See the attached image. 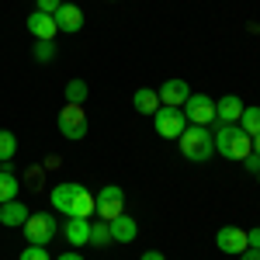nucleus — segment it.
Wrapping results in <instances>:
<instances>
[{"label":"nucleus","instance_id":"nucleus-1","mask_svg":"<svg viewBox=\"0 0 260 260\" xmlns=\"http://www.w3.org/2000/svg\"><path fill=\"white\" fill-rule=\"evenodd\" d=\"M49 201H52V208L59 215H66V219H90L94 215V194L83 184H77V180L56 184L49 191Z\"/></svg>","mask_w":260,"mask_h":260},{"label":"nucleus","instance_id":"nucleus-2","mask_svg":"<svg viewBox=\"0 0 260 260\" xmlns=\"http://www.w3.org/2000/svg\"><path fill=\"white\" fill-rule=\"evenodd\" d=\"M212 139H215V153H222L225 160H246L253 153V139L243 132L240 125H215Z\"/></svg>","mask_w":260,"mask_h":260},{"label":"nucleus","instance_id":"nucleus-3","mask_svg":"<svg viewBox=\"0 0 260 260\" xmlns=\"http://www.w3.org/2000/svg\"><path fill=\"white\" fill-rule=\"evenodd\" d=\"M177 146H180V153H184V160H194V163L212 160V153H215L212 128H205V125H187V128L180 132Z\"/></svg>","mask_w":260,"mask_h":260},{"label":"nucleus","instance_id":"nucleus-4","mask_svg":"<svg viewBox=\"0 0 260 260\" xmlns=\"http://www.w3.org/2000/svg\"><path fill=\"white\" fill-rule=\"evenodd\" d=\"M56 125H59V132L66 136L70 142H80L83 136H87V128H90V121H87V111H83V104H62L59 108V118H56Z\"/></svg>","mask_w":260,"mask_h":260},{"label":"nucleus","instance_id":"nucleus-5","mask_svg":"<svg viewBox=\"0 0 260 260\" xmlns=\"http://www.w3.org/2000/svg\"><path fill=\"white\" fill-rule=\"evenodd\" d=\"M21 229H24V240L31 243V246H49V243L56 240V215H49V212H31Z\"/></svg>","mask_w":260,"mask_h":260},{"label":"nucleus","instance_id":"nucleus-6","mask_svg":"<svg viewBox=\"0 0 260 260\" xmlns=\"http://www.w3.org/2000/svg\"><path fill=\"white\" fill-rule=\"evenodd\" d=\"M121 212H125V191L118 184H108V187H101L94 194V215H101L104 222L118 219Z\"/></svg>","mask_w":260,"mask_h":260},{"label":"nucleus","instance_id":"nucleus-7","mask_svg":"<svg viewBox=\"0 0 260 260\" xmlns=\"http://www.w3.org/2000/svg\"><path fill=\"white\" fill-rule=\"evenodd\" d=\"M153 125H156V136H160V139H180V132L187 128V118H184L180 108L160 104V111L153 115Z\"/></svg>","mask_w":260,"mask_h":260},{"label":"nucleus","instance_id":"nucleus-8","mask_svg":"<svg viewBox=\"0 0 260 260\" xmlns=\"http://www.w3.org/2000/svg\"><path fill=\"white\" fill-rule=\"evenodd\" d=\"M184 118H187V125H212L215 121V101L208 98V94H191V98L184 101Z\"/></svg>","mask_w":260,"mask_h":260},{"label":"nucleus","instance_id":"nucleus-9","mask_svg":"<svg viewBox=\"0 0 260 260\" xmlns=\"http://www.w3.org/2000/svg\"><path fill=\"white\" fill-rule=\"evenodd\" d=\"M215 246H219L222 253L240 257L243 250L250 246V243H246V229H240V225H222L219 233H215Z\"/></svg>","mask_w":260,"mask_h":260},{"label":"nucleus","instance_id":"nucleus-10","mask_svg":"<svg viewBox=\"0 0 260 260\" xmlns=\"http://www.w3.org/2000/svg\"><path fill=\"white\" fill-rule=\"evenodd\" d=\"M156 94H160V104H167V108H184V101L191 98V87H187V80L174 77V80L163 83Z\"/></svg>","mask_w":260,"mask_h":260},{"label":"nucleus","instance_id":"nucleus-11","mask_svg":"<svg viewBox=\"0 0 260 260\" xmlns=\"http://www.w3.org/2000/svg\"><path fill=\"white\" fill-rule=\"evenodd\" d=\"M52 18H56V28H59V31H66V35L83 31V11L77 7V4H66V0H62V7L52 14Z\"/></svg>","mask_w":260,"mask_h":260},{"label":"nucleus","instance_id":"nucleus-12","mask_svg":"<svg viewBox=\"0 0 260 260\" xmlns=\"http://www.w3.org/2000/svg\"><path fill=\"white\" fill-rule=\"evenodd\" d=\"M28 31L35 35V42H52L59 28H56V18H52V14L31 11V14H28Z\"/></svg>","mask_w":260,"mask_h":260},{"label":"nucleus","instance_id":"nucleus-13","mask_svg":"<svg viewBox=\"0 0 260 260\" xmlns=\"http://www.w3.org/2000/svg\"><path fill=\"white\" fill-rule=\"evenodd\" d=\"M243 104L236 94H225L222 101H215V125H236L240 121V115H243Z\"/></svg>","mask_w":260,"mask_h":260},{"label":"nucleus","instance_id":"nucleus-14","mask_svg":"<svg viewBox=\"0 0 260 260\" xmlns=\"http://www.w3.org/2000/svg\"><path fill=\"white\" fill-rule=\"evenodd\" d=\"M108 229H111V243H132L139 236V222L132 219V215H125V212H121L118 219L108 222Z\"/></svg>","mask_w":260,"mask_h":260},{"label":"nucleus","instance_id":"nucleus-15","mask_svg":"<svg viewBox=\"0 0 260 260\" xmlns=\"http://www.w3.org/2000/svg\"><path fill=\"white\" fill-rule=\"evenodd\" d=\"M28 215H31V212H28V205H21L18 198L0 205V225H7V229H21V225L28 222Z\"/></svg>","mask_w":260,"mask_h":260},{"label":"nucleus","instance_id":"nucleus-16","mask_svg":"<svg viewBox=\"0 0 260 260\" xmlns=\"http://www.w3.org/2000/svg\"><path fill=\"white\" fill-rule=\"evenodd\" d=\"M62 236H66L70 246H83V243H90V219H66Z\"/></svg>","mask_w":260,"mask_h":260},{"label":"nucleus","instance_id":"nucleus-17","mask_svg":"<svg viewBox=\"0 0 260 260\" xmlns=\"http://www.w3.org/2000/svg\"><path fill=\"white\" fill-rule=\"evenodd\" d=\"M132 104H136L139 115H149V118H153V115L160 111V94H156L153 87H139V90L132 94Z\"/></svg>","mask_w":260,"mask_h":260},{"label":"nucleus","instance_id":"nucleus-18","mask_svg":"<svg viewBox=\"0 0 260 260\" xmlns=\"http://www.w3.org/2000/svg\"><path fill=\"white\" fill-rule=\"evenodd\" d=\"M18 177H14V167L11 163H0V205L4 201H14L18 198Z\"/></svg>","mask_w":260,"mask_h":260},{"label":"nucleus","instance_id":"nucleus-19","mask_svg":"<svg viewBox=\"0 0 260 260\" xmlns=\"http://www.w3.org/2000/svg\"><path fill=\"white\" fill-rule=\"evenodd\" d=\"M236 125H240L250 139H253V136H260V108H257V104L243 108V115H240V121H236Z\"/></svg>","mask_w":260,"mask_h":260},{"label":"nucleus","instance_id":"nucleus-20","mask_svg":"<svg viewBox=\"0 0 260 260\" xmlns=\"http://www.w3.org/2000/svg\"><path fill=\"white\" fill-rule=\"evenodd\" d=\"M14 153H18V139H14V132L0 128V163H11V160H14Z\"/></svg>","mask_w":260,"mask_h":260},{"label":"nucleus","instance_id":"nucleus-21","mask_svg":"<svg viewBox=\"0 0 260 260\" xmlns=\"http://www.w3.org/2000/svg\"><path fill=\"white\" fill-rule=\"evenodd\" d=\"M87 94H90V87H87L83 80H70L66 83V104H83Z\"/></svg>","mask_w":260,"mask_h":260},{"label":"nucleus","instance_id":"nucleus-22","mask_svg":"<svg viewBox=\"0 0 260 260\" xmlns=\"http://www.w3.org/2000/svg\"><path fill=\"white\" fill-rule=\"evenodd\" d=\"M111 243V229H108V222H90V246H108Z\"/></svg>","mask_w":260,"mask_h":260},{"label":"nucleus","instance_id":"nucleus-23","mask_svg":"<svg viewBox=\"0 0 260 260\" xmlns=\"http://www.w3.org/2000/svg\"><path fill=\"white\" fill-rule=\"evenodd\" d=\"M35 59L39 62H52L56 59V45H52V42H35Z\"/></svg>","mask_w":260,"mask_h":260},{"label":"nucleus","instance_id":"nucleus-24","mask_svg":"<svg viewBox=\"0 0 260 260\" xmlns=\"http://www.w3.org/2000/svg\"><path fill=\"white\" fill-rule=\"evenodd\" d=\"M21 260H52V257H49L45 246H31V243H28V246L21 250Z\"/></svg>","mask_w":260,"mask_h":260},{"label":"nucleus","instance_id":"nucleus-25","mask_svg":"<svg viewBox=\"0 0 260 260\" xmlns=\"http://www.w3.org/2000/svg\"><path fill=\"white\" fill-rule=\"evenodd\" d=\"M62 7V0H35V11H42V14H56Z\"/></svg>","mask_w":260,"mask_h":260},{"label":"nucleus","instance_id":"nucleus-26","mask_svg":"<svg viewBox=\"0 0 260 260\" xmlns=\"http://www.w3.org/2000/svg\"><path fill=\"white\" fill-rule=\"evenodd\" d=\"M243 167H246L250 174H257V170H260V156H257V153H250V156L243 160Z\"/></svg>","mask_w":260,"mask_h":260},{"label":"nucleus","instance_id":"nucleus-27","mask_svg":"<svg viewBox=\"0 0 260 260\" xmlns=\"http://www.w3.org/2000/svg\"><path fill=\"white\" fill-rule=\"evenodd\" d=\"M246 243H250V250H260V229H250L246 233Z\"/></svg>","mask_w":260,"mask_h":260},{"label":"nucleus","instance_id":"nucleus-28","mask_svg":"<svg viewBox=\"0 0 260 260\" xmlns=\"http://www.w3.org/2000/svg\"><path fill=\"white\" fill-rule=\"evenodd\" d=\"M240 260H260V250H250V246H246L240 253Z\"/></svg>","mask_w":260,"mask_h":260},{"label":"nucleus","instance_id":"nucleus-29","mask_svg":"<svg viewBox=\"0 0 260 260\" xmlns=\"http://www.w3.org/2000/svg\"><path fill=\"white\" fill-rule=\"evenodd\" d=\"M139 260H167V257H163L160 250H146V253H142V257H139Z\"/></svg>","mask_w":260,"mask_h":260},{"label":"nucleus","instance_id":"nucleus-30","mask_svg":"<svg viewBox=\"0 0 260 260\" xmlns=\"http://www.w3.org/2000/svg\"><path fill=\"white\" fill-rule=\"evenodd\" d=\"M56 260H83V257H80V253H77V250H70V253H59V257H56Z\"/></svg>","mask_w":260,"mask_h":260},{"label":"nucleus","instance_id":"nucleus-31","mask_svg":"<svg viewBox=\"0 0 260 260\" xmlns=\"http://www.w3.org/2000/svg\"><path fill=\"white\" fill-rule=\"evenodd\" d=\"M253 153L260 156V136H253Z\"/></svg>","mask_w":260,"mask_h":260},{"label":"nucleus","instance_id":"nucleus-32","mask_svg":"<svg viewBox=\"0 0 260 260\" xmlns=\"http://www.w3.org/2000/svg\"><path fill=\"white\" fill-rule=\"evenodd\" d=\"M257 184H260V170H257Z\"/></svg>","mask_w":260,"mask_h":260}]
</instances>
